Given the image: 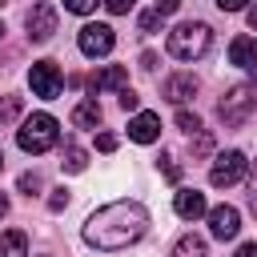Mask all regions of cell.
Masks as SVG:
<instances>
[{
    "instance_id": "obj_1",
    "label": "cell",
    "mask_w": 257,
    "mask_h": 257,
    "mask_svg": "<svg viewBox=\"0 0 257 257\" xmlns=\"http://www.w3.org/2000/svg\"><path fill=\"white\" fill-rule=\"evenodd\" d=\"M149 233V209L141 201H108L84 221V241L100 253H120Z\"/></svg>"
},
{
    "instance_id": "obj_2",
    "label": "cell",
    "mask_w": 257,
    "mask_h": 257,
    "mask_svg": "<svg viewBox=\"0 0 257 257\" xmlns=\"http://www.w3.org/2000/svg\"><path fill=\"white\" fill-rule=\"evenodd\" d=\"M165 48H169L173 60H201V56L213 48V28H209L205 20H185V24H177V28L169 32Z\"/></svg>"
},
{
    "instance_id": "obj_3",
    "label": "cell",
    "mask_w": 257,
    "mask_h": 257,
    "mask_svg": "<svg viewBox=\"0 0 257 257\" xmlns=\"http://www.w3.org/2000/svg\"><path fill=\"white\" fill-rule=\"evenodd\" d=\"M56 137H60V124H56L52 112H32V116L16 128V145H20L24 153H32V157L48 153V149L56 145Z\"/></svg>"
},
{
    "instance_id": "obj_4",
    "label": "cell",
    "mask_w": 257,
    "mask_h": 257,
    "mask_svg": "<svg viewBox=\"0 0 257 257\" xmlns=\"http://www.w3.org/2000/svg\"><path fill=\"white\" fill-rule=\"evenodd\" d=\"M253 108H257V96H253V88H249V84H233V88L221 96V104H217V116H221V124H229V128H241V124L253 116Z\"/></svg>"
},
{
    "instance_id": "obj_5",
    "label": "cell",
    "mask_w": 257,
    "mask_h": 257,
    "mask_svg": "<svg viewBox=\"0 0 257 257\" xmlns=\"http://www.w3.org/2000/svg\"><path fill=\"white\" fill-rule=\"evenodd\" d=\"M28 84H32V96H40V100H56L60 88H64L60 64H56V60H36V64L28 68Z\"/></svg>"
},
{
    "instance_id": "obj_6",
    "label": "cell",
    "mask_w": 257,
    "mask_h": 257,
    "mask_svg": "<svg viewBox=\"0 0 257 257\" xmlns=\"http://www.w3.org/2000/svg\"><path fill=\"white\" fill-rule=\"evenodd\" d=\"M245 169H249V157H245L241 149H229V153H221V157L213 161L209 185H213V189H229V185H237V181L245 177Z\"/></svg>"
},
{
    "instance_id": "obj_7",
    "label": "cell",
    "mask_w": 257,
    "mask_h": 257,
    "mask_svg": "<svg viewBox=\"0 0 257 257\" xmlns=\"http://www.w3.org/2000/svg\"><path fill=\"white\" fill-rule=\"evenodd\" d=\"M112 44H116V32L108 28V24H84L80 28V36H76V48L84 52V56H108L112 52Z\"/></svg>"
},
{
    "instance_id": "obj_8",
    "label": "cell",
    "mask_w": 257,
    "mask_h": 257,
    "mask_svg": "<svg viewBox=\"0 0 257 257\" xmlns=\"http://www.w3.org/2000/svg\"><path fill=\"white\" fill-rule=\"evenodd\" d=\"M24 24H28V40L44 44V40H52V32H56V8H52V4H32L28 16H24Z\"/></svg>"
},
{
    "instance_id": "obj_9",
    "label": "cell",
    "mask_w": 257,
    "mask_h": 257,
    "mask_svg": "<svg viewBox=\"0 0 257 257\" xmlns=\"http://www.w3.org/2000/svg\"><path fill=\"white\" fill-rule=\"evenodd\" d=\"M128 88V68L124 64H100L92 76H88V92H124Z\"/></svg>"
},
{
    "instance_id": "obj_10",
    "label": "cell",
    "mask_w": 257,
    "mask_h": 257,
    "mask_svg": "<svg viewBox=\"0 0 257 257\" xmlns=\"http://www.w3.org/2000/svg\"><path fill=\"white\" fill-rule=\"evenodd\" d=\"M205 217H209V233H213L217 241H233V237L241 233V213H237L233 205H213Z\"/></svg>"
},
{
    "instance_id": "obj_11",
    "label": "cell",
    "mask_w": 257,
    "mask_h": 257,
    "mask_svg": "<svg viewBox=\"0 0 257 257\" xmlns=\"http://www.w3.org/2000/svg\"><path fill=\"white\" fill-rule=\"evenodd\" d=\"M161 96H165L169 104H185V100H193V96H197V76H193V72H173V76L161 84Z\"/></svg>"
},
{
    "instance_id": "obj_12",
    "label": "cell",
    "mask_w": 257,
    "mask_h": 257,
    "mask_svg": "<svg viewBox=\"0 0 257 257\" xmlns=\"http://www.w3.org/2000/svg\"><path fill=\"white\" fill-rule=\"evenodd\" d=\"M173 209H177V217H181V221H197V217H205V213H209L205 193H197V189H177Z\"/></svg>"
},
{
    "instance_id": "obj_13",
    "label": "cell",
    "mask_w": 257,
    "mask_h": 257,
    "mask_svg": "<svg viewBox=\"0 0 257 257\" xmlns=\"http://www.w3.org/2000/svg\"><path fill=\"white\" fill-rule=\"evenodd\" d=\"M128 137H133L137 145H153V141L161 137V116H157V112H137V116L128 120Z\"/></svg>"
},
{
    "instance_id": "obj_14",
    "label": "cell",
    "mask_w": 257,
    "mask_h": 257,
    "mask_svg": "<svg viewBox=\"0 0 257 257\" xmlns=\"http://www.w3.org/2000/svg\"><path fill=\"white\" fill-rule=\"evenodd\" d=\"M100 116H104V112H100L96 96H88V100H80V104L72 108V124H76V128H96Z\"/></svg>"
},
{
    "instance_id": "obj_15",
    "label": "cell",
    "mask_w": 257,
    "mask_h": 257,
    "mask_svg": "<svg viewBox=\"0 0 257 257\" xmlns=\"http://www.w3.org/2000/svg\"><path fill=\"white\" fill-rule=\"evenodd\" d=\"M229 60L241 64V68H249V64L257 60V40H253V36H237V40L229 44Z\"/></svg>"
},
{
    "instance_id": "obj_16",
    "label": "cell",
    "mask_w": 257,
    "mask_h": 257,
    "mask_svg": "<svg viewBox=\"0 0 257 257\" xmlns=\"http://www.w3.org/2000/svg\"><path fill=\"white\" fill-rule=\"evenodd\" d=\"M60 169H64V173H84V169H88V153H84L76 141H64V153H60Z\"/></svg>"
},
{
    "instance_id": "obj_17",
    "label": "cell",
    "mask_w": 257,
    "mask_h": 257,
    "mask_svg": "<svg viewBox=\"0 0 257 257\" xmlns=\"http://www.w3.org/2000/svg\"><path fill=\"white\" fill-rule=\"evenodd\" d=\"M0 257H28V237L20 229H8L0 237Z\"/></svg>"
},
{
    "instance_id": "obj_18",
    "label": "cell",
    "mask_w": 257,
    "mask_h": 257,
    "mask_svg": "<svg viewBox=\"0 0 257 257\" xmlns=\"http://www.w3.org/2000/svg\"><path fill=\"white\" fill-rule=\"evenodd\" d=\"M169 257H209V249H205V237H197V233H185L177 245H173V253Z\"/></svg>"
},
{
    "instance_id": "obj_19",
    "label": "cell",
    "mask_w": 257,
    "mask_h": 257,
    "mask_svg": "<svg viewBox=\"0 0 257 257\" xmlns=\"http://www.w3.org/2000/svg\"><path fill=\"white\" fill-rule=\"evenodd\" d=\"M189 153H193V157H209V153H213V133H209V128L193 133V141H189Z\"/></svg>"
},
{
    "instance_id": "obj_20",
    "label": "cell",
    "mask_w": 257,
    "mask_h": 257,
    "mask_svg": "<svg viewBox=\"0 0 257 257\" xmlns=\"http://www.w3.org/2000/svg\"><path fill=\"white\" fill-rule=\"evenodd\" d=\"M177 128L193 137V133H201V116H197V112H189V108H177Z\"/></svg>"
},
{
    "instance_id": "obj_21",
    "label": "cell",
    "mask_w": 257,
    "mask_h": 257,
    "mask_svg": "<svg viewBox=\"0 0 257 257\" xmlns=\"http://www.w3.org/2000/svg\"><path fill=\"white\" fill-rule=\"evenodd\" d=\"M20 116V96H4L0 100V124H12Z\"/></svg>"
},
{
    "instance_id": "obj_22",
    "label": "cell",
    "mask_w": 257,
    "mask_h": 257,
    "mask_svg": "<svg viewBox=\"0 0 257 257\" xmlns=\"http://www.w3.org/2000/svg\"><path fill=\"white\" fill-rule=\"evenodd\" d=\"M157 169H161V173H165V177H169L173 185L181 181V165H177V161H173L169 153H161V157H157Z\"/></svg>"
},
{
    "instance_id": "obj_23",
    "label": "cell",
    "mask_w": 257,
    "mask_h": 257,
    "mask_svg": "<svg viewBox=\"0 0 257 257\" xmlns=\"http://www.w3.org/2000/svg\"><path fill=\"white\" fill-rule=\"evenodd\" d=\"M161 20H165V16L153 8V12H141V20H137V24H141V32H161Z\"/></svg>"
},
{
    "instance_id": "obj_24",
    "label": "cell",
    "mask_w": 257,
    "mask_h": 257,
    "mask_svg": "<svg viewBox=\"0 0 257 257\" xmlns=\"http://www.w3.org/2000/svg\"><path fill=\"white\" fill-rule=\"evenodd\" d=\"M96 4H104V0H64V8H68V12H76V16L96 12Z\"/></svg>"
},
{
    "instance_id": "obj_25",
    "label": "cell",
    "mask_w": 257,
    "mask_h": 257,
    "mask_svg": "<svg viewBox=\"0 0 257 257\" xmlns=\"http://www.w3.org/2000/svg\"><path fill=\"white\" fill-rule=\"evenodd\" d=\"M48 209H52V213H60V209H68V189H64V185L48 193Z\"/></svg>"
},
{
    "instance_id": "obj_26",
    "label": "cell",
    "mask_w": 257,
    "mask_h": 257,
    "mask_svg": "<svg viewBox=\"0 0 257 257\" xmlns=\"http://www.w3.org/2000/svg\"><path fill=\"white\" fill-rule=\"evenodd\" d=\"M40 185H44V181H40V173H24V177H20V193H28V197H32V193H40Z\"/></svg>"
},
{
    "instance_id": "obj_27",
    "label": "cell",
    "mask_w": 257,
    "mask_h": 257,
    "mask_svg": "<svg viewBox=\"0 0 257 257\" xmlns=\"http://www.w3.org/2000/svg\"><path fill=\"white\" fill-rule=\"evenodd\" d=\"M120 108H124V112H137V108H141V96H137L133 88H124V92H120Z\"/></svg>"
},
{
    "instance_id": "obj_28",
    "label": "cell",
    "mask_w": 257,
    "mask_h": 257,
    "mask_svg": "<svg viewBox=\"0 0 257 257\" xmlns=\"http://www.w3.org/2000/svg\"><path fill=\"white\" fill-rule=\"evenodd\" d=\"M133 4H137V0H104V8H108L112 16H124V12L133 8Z\"/></svg>"
},
{
    "instance_id": "obj_29",
    "label": "cell",
    "mask_w": 257,
    "mask_h": 257,
    "mask_svg": "<svg viewBox=\"0 0 257 257\" xmlns=\"http://www.w3.org/2000/svg\"><path fill=\"white\" fill-rule=\"evenodd\" d=\"M96 149H100V153H112V149H116V133H100V137H96Z\"/></svg>"
},
{
    "instance_id": "obj_30",
    "label": "cell",
    "mask_w": 257,
    "mask_h": 257,
    "mask_svg": "<svg viewBox=\"0 0 257 257\" xmlns=\"http://www.w3.org/2000/svg\"><path fill=\"white\" fill-rule=\"evenodd\" d=\"M177 8H181V0H157V12H161V16H173Z\"/></svg>"
},
{
    "instance_id": "obj_31",
    "label": "cell",
    "mask_w": 257,
    "mask_h": 257,
    "mask_svg": "<svg viewBox=\"0 0 257 257\" xmlns=\"http://www.w3.org/2000/svg\"><path fill=\"white\" fill-rule=\"evenodd\" d=\"M245 4H249V0H217V8H221V12H241Z\"/></svg>"
},
{
    "instance_id": "obj_32",
    "label": "cell",
    "mask_w": 257,
    "mask_h": 257,
    "mask_svg": "<svg viewBox=\"0 0 257 257\" xmlns=\"http://www.w3.org/2000/svg\"><path fill=\"white\" fill-rule=\"evenodd\" d=\"M249 205H253V213H257V165H253V181H249Z\"/></svg>"
},
{
    "instance_id": "obj_33",
    "label": "cell",
    "mask_w": 257,
    "mask_h": 257,
    "mask_svg": "<svg viewBox=\"0 0 257 257\" xmlns=\"http://www.w3.org/2000/svg\"><path fill=\"white\" fill-rule=\"evenodd\" d=\"M237 257H257V241H245V245L237 249Z\"/></svg>"
},
{
    "instance_id": "obj_34",
    "label": "cell",
    "mask_w": 257,
    "mask_h": 257,
    "mask_svg": "<svg viewBox=\"0 0 257 257\" xmlns=\"http://www.w3.org/2000/svg\"><path fill=\"white\" fill-rule=\"evenodd\" d=\"M249 28H253V32H257V4H253V8H249Z\"/></svg>"
},
{
    "instance_id": "obj_35",
    "label": "cell",
    "mask_w": 257,
    "mask_h": 257,
    "mask_svg": "<svg viewBox=\"0 0 257 257\" xmlns=\"http://www.w3.org/2000/svg\"><path fill=\"white\" fill-rule=\"evenodd\" d=\"M0 217H8V197L0 193Z\"/></svg>"
},
{
    "instance_id": "obj_36",
    "label": "cell",
    "mask_w": 257,
    "mask_h": 257,
    "mask_svg": "<svg viewBox=\"0 0 257 257\" xmlns=\"http://www.w3.org/2000/svg\"><path fill=\"white\" fill-rule=\"evenodd\" d=\"M249 76H253V84H257V60H253V64H249Z\"/></svg>"
},
{
    "instance_id": "obj_37",
    "label": "cell",
    "mask_w": 257,
    "mask_h": 257,
    "mask_svg": "<svg viewBox=\"0 0 257 257\" xmlns=\"http://www.w3.org/2000/svg\"><path fill=\"white\" fill-rule=\"evenodd\" d=\"M0 40H4V20H0Z\"/></svg>"
},
{
    "instance_id": "obj_38",
    "label": "cell",
    "mask_w": 257,
    "mask_h": 257,
    "mask_svg": "<svg viewBox=\"0 0 257 257\" xmlns=\"http://www.w3.org/2000/svg\"><path fill=\"white\" fill-rule=\"evenodd\" d=\"M0 169H4V153H0Z\"/></svg>"
}]
</instances>
